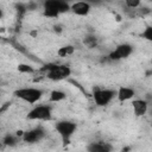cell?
Instances as JSON below:
<instances>
[{
  "instance_id": "1",
  "label": "cell",
  "mask_w": 152,
  "mask_h": 152,
  "mask_svg": "<svg viewBox=\"0 0 152 152\" xmlns=\"http://www.w3.org/2000/svg\"><path fill=\"white\" fill-rule=\"evenodd\" d=\"M40 71H43L44 75L51 81H62L71 75L70 66L58 63H48L40 68Z\"/></svg>"
},
{
  "instance_id": "2",
  "label": "cell",
  "mask_w": 152,
  "mask_h": 152,
  "mask_svg": "<svg viewBox=\"0 0 152 152\" xmlns=\"http://www.w3.org/2000/svg\"><path fill=\"white\" fill-rule=\"evenodd\" d=\"M70 5L63 0H46L43 2V14L46 18H58L61 14L70 11Z\"/></svg>"
},
{
  "instance_id": "3",
  "label": "cell",
  "mask_w": 152,
  "mask_h": 152,
  "mask_svg": "<svg viewBox=\"0 0 152 152\" xmlns=\"http://www.w3.org/2000/svg\"><path fill=\"white\" fill-rule=\"evenodd\" d=\"M44 90L37 87H23L14 91V96L17 99L31 106H36V103L42 100Z\"/></svg>"
},
{
  "instance_id": "4",
  "label": "cell",
  "mask_w": 152,
  "mask_h": 152,
  "mask_svg": "<svg viewBox=\"0 0 152 152\" xmlns=\"http://www.w3.org/2000/svg\"><path fill=\"white\" fill-rule=\"evenodd\" d=\"M76 129H77V124L75 121H71L68 119L58 120L55 124V131L64 142H68L71 139V137L75 134Z\"/></svg>"
},
{
  "instance_id": "5",
  "label": "cell",
  "mask_w": 152,
  "mask_h": 152,
  "mask_svg": "<svg viewBox=\"0 0 152 152\" xmlns=\"http://www.w3.org/2000/svg\"><path fill=\"white\" fill-rule=\"evenodd\" d=\"M31 121H50L52 119V107L50 104H36L27 112Z\"/></svg>"
},
{
  "instance_id": "6",
  "label": "cell",
  "mask_w": 152,
  "mask_h": 152,
  "mask_svg": "<svg viewBox=\"0 0 152 152\" xmlns=\"http://www.w3.org/2000/svg\"><path fill=\"white\" fill-rule=\"evenodd\" d=\"M115 97H116V90L114 89L101 88V89H95L93 91V100L97 107L108 106Z\"/></svg>"
},
{
  "instance_id": "7",
  "label": "cell",
  "mask_w": 152,
  "mask_h": 152,
  "mask_svg": "<svg viewBox=\"0 0 152 152\" xmlns=\"http://www.w3.org/2000/svg\"><path fill=\"white\" fill-rule=\"evenodd\" d=\"M46 137V131L43 126H36L23 132L21 140L26 144H36L42 141Z\"/></svg>"
},
{
  "instance_id": "8",
  "label": "cell",
  "mask_w": 152,
  "mask_h": 152,
  "mask_svg": "<svg viewBox=\"0 0 152 152\" xmlns=\"http://www.w3.org/2000/svg\"><path fill=\"white\" fill-rule=\"evenodd\" d=\"M133 45H131L129 43H121L118 44L107 56L108 59L110 61H121V59H126L128 58L132 53H133Z\"/></svg>"
},
{
  "instance_id": "9",
  "label": "cell",
  "mask_w": 152,
  "mask_h": 152,
  "mask_svg": "<svg viewBox=\"0 0 152 152\" xmlns=\"http://www.w3.org/2000/svg\"><path fill=\"white\" fill-rule=\"evenodd\" d=\"M131 107H132L133 114L137 118H140L148 113L150 102L146 99H133L131 101Z\"/></svg>"
},
{
  "instance_id": "10",
  "label": "cell",
  "mask_w": 152,
  "mask_h": 152,
  "mask_svg": "<svg viewBox=\"0 0 152 152\" xmlns=\"http://www.w3.org/2000/svg\"><path fill=\"white\" fill-rule=\"evenodd\" d=\"M91 11V5L87 1H76L70 5V12L77 17H87Z\"/></svg>"
},
{
  "instance_id": "11",
  "label": "cell",
  "mask_w": 152,
  "mask_h": 152,
  "mask_svg": "<svg viewBox=\"0 0 152 152\" xmlns=\"http://www.w3.org/2000/svg\"><path fill=\"white\" fill-rule=\"evenodd\" d=\"M135 97V90L132 87L127 86H121L116 90V99L120 102H126V101H132Z\"/></svg>"
},
{
  "instance_id": "12",
  "label": "cell",
  "mask_w": 152,
  "mask_h": 152,
  "mask_svg": "<svg viewBox=\"0 0 152 152\" xmlns=\"http://www.w3.org/2000/svg\"><path fill=\"white\" fill-rule=\"evenodd\" d=\"M88 152H113V145L107 141H93L87 146Z\"/></svg>"
},
{
  "instance_id": "13",
  "label": "cell",
  "mask_w": 152,
  "mask_h": 152,
  "mask_svg": "<svg viewBox=\"0 0 152 152\" xmlns=\"http://www.w3.org/2000/svg\"><path fill=\"white\" fill-rule=\"evenodd\" d=\"M65 99H66V94H65V91H63L61 89H53L49 94V102H51V103H58V102L64 101Z\"/></svg>"
},
{
  "instance_id": "14",
  "label": "cell",
  "mask_w": 152,
  "mask_h": 152,
  "mask_svg": "<svg viewBox=\"0 0 152 152\" xmlns=\"http://www.w3.org/2000/svg\"><path fill=\"white\" fill-rule=\"evenodd\" d=\"M2 142L4 145L8 146V147H13L19 142V138L18 134H12V133H7L4 138H2Z\"/></svg>"
},
{
  "instance_id": "15",
  "label": "cell",
  "mask_w": 152,
  "mask_h": 152,
  "mask_svg": "<svg viewBox=\"0 0 152 152\" xmlns=\"http://www.w3.org/2000/svg\"><path fill=\"white\" fill-rule=\"evenodd\" d=\"M97 43H99V40H97L96 36H94V34H87V36L84 37V39H83V44H84L88 49H94V48H96V46H97Z\"/></svg>"
},
{
  "instance_id": "16",
  "label": "cell",
  "mask_w": 152,
  "mask_h": 152,
  "mask_svg": "<svg viewBox=\"0 0 152 152\" xmlns=\"http://www.w3.org/2000/svg\"><path fill=\"white\" fill-rule=\"evenodd\" d=\"M74 52H75L74 45H64V46H62V48L58 49L57 55H58L59 57H66V56L72 55Z\"/></svg>"
},
{
  "instance_id": "17",
  "label": "cell",
  "mask_w": 152,
  "mask_h": 152,
  "mask_svg": "<svg viewBox=\"0 0 152 152\" xmlns=\"http://www.w3.org/2000/svg\"><path fill=\"white\" fill-rule=\"evenodd\" d=\"M140 37H141L144 40H146V42H148V43H152V25L145 26L144 30H142L141 33H140Z\"/></svg>"
},
{
  "instance_id": "18",
  "label": "cell",
  "mask_w": 152,
  "mask_h": 152,
  "mask_svg": "<svg viewBox=\"0 0 152 152\" xmlns=\"http://www.w3.org/2000/svg\"><path fill=\"white\" fill-rule=\"evenodd\" d=\"M18 70L21 74H34L36 72V69L33 66H31L30 64H24V63L18 65Z\"/></svg>"
},
{
  "instance_id": "19",
  "label": "cell",
  "mask_w": 152,
  "mask_h": 152,
  "mask_svg": "<svg viewBox=\"0 0 152 152\" xmlns=\"http://www.w3.org/2000/svg\"><path fill=\"white\" fill-rule=\"evenodd\" d=\"M124 5H125L126 7H128L129 10H137L138 7L141 6V2H140L139 0H126V1L124 2Z\"/></svg>"
},
{
  "instance_id": "20",
  "label": "cell",
  "mask_w": 152,
  "mask_h": 152,
  "mask_svg": "<svg viewBox=\"0 0 152 152\" xmlns=\"http://www.w3.org/2000/svg\"><path fill=\"white\" fill-rule=\"evenodd\" d=\"M148 113L152 115V102H150V107H148Z\"/></svg>"
}]
</instances>
